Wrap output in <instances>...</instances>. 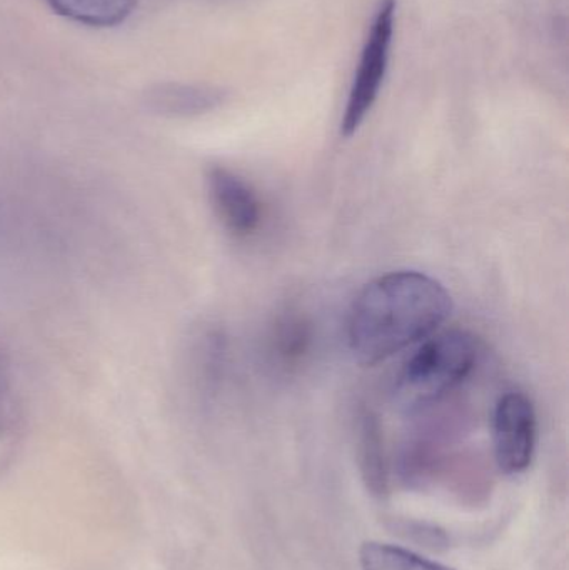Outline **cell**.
Masks as SVG:
<instances>
[{
	"mask_svg": "<svg viewBox=\"0 0 569 570\" xmlns=\"http://www.w3.org/2000/svg\"><path fill=\"white\" fill-rule=\"evenodd\" d=\"M453 312L440 281L418 271H394L364 285L347 317V345L366 367L431 337Z\"/></svg>",
	"mask_w": 569,
	"mask_h": 570,
	"instance_id": "obj_1",
	"label": "cell"
},
{
	"mask_svg": "<svg viewBox=\"0 0 569 570\" xmlns=\"http://www.w3.org/2000/svg\"><path fill=\"white\" fill-rule=\"evenodd\" d=\"M477 361V341L468 332L431 335L401 368L396 399L406 407L434 404L467 381Z\"/></svg>",
	"mask_w": 569,
	"mask_h": 570,
	"instance_id": "obj_2",
	"label": "cell"
},
{
	"mask_svg": "<svg viewBox=\"0 0 569 570\" xmlns=\"http://www.w3.org/2000/svg\"><path fill=\"white\" fill-rule=\"evenodd\" d=\"M394 10H396L394 0H384L374 19L373 29L361 56L360 69L351 86L346 110L341 120V134L344 137L354 136L360 130L380 97L387 63H390L391 43H393Z\"/></svg>",
	"mask_w": 569,
	"mask_h": 570,
	"instance_id": "obj_3",
	"label": "cell"
},
{
	"mask_svg": "<svg viewBox=\"0 0 569 570\" xmlns=\"http://www.w3.org/2000/svg\"><path fill=\"white\" fill-rule=\"evenodd\" d=\"M538 415L523 392L501 395L493 414V448L498 468L508 475L530 468L537 452Z\"/></svg>",
	"mask_w": 569,
	"mask_h": 570,
	"instance_id": "obj_4",
	"label": "cell"
},
{
	"mask_svg": "<svg viewBox=\"0 0 569 570\" xmlns=\"http://www.w3.org/2000/svg\"><path fill=\"white\" fill-rule=\"evenodd\" d=\"M207 193L217 219L233 236H253L259 229L263 204L243 177L226 167H213L207 173Z\"/></svg>",
	"mask_w": 569,
	"mask_h": 570,
	"instance_id": "obj_5",
	"label": "cell"
},
{
	"mask_svg": "<svg viewBox=\"0 0 569 570\" xmlns=\"http://www.w3.org/2000/svg\"><path fill=\"white\" fill-rule=\"evenodd\" d=\"M224 102V92L213 87L159 83L147 92L146 106L167 117H193L209 112Z\"/></svg>",
	"mask_w": 569,
	"mask_h": 570,
	"instance_id": "obj_6",
	"label": "cell"
},
{
	"mask_svg": "<svg viewBox=\"0 0 569 570\" xmlns=\"http://www.w3.org/2000/svg\"><path fill=\"white\" fill-rule=\"evenodd\" d=\"M313 324L306 315L287 312L281 315L271 332V352L277 364L294 368L304 362L313 347Z\"/></svg>",
	"mask_w": 569,
	"mask_h": 570,
	"instance_id": "obj_7",
	"label": "cell"
},
{
	"mask_svg": "<svg viewBox=\"0 0 569 570\" xmlns=\"http://www.w3.org/2000/svg\"><path fill=\"white\" fill-rule=\"evenodd\" d=\"M60 16L90 27H114L134 12L136 0H47Z\"/></svg>",
	"mask_w": 569,
	"mask_h": 570,
	"instance_id": "obj_8",
	"label": "cell"
},
{
	"mask_svg": "<svg viewBox=\"0 0 569 570\" xmlns=\"http://www.w3.org/2000/svg\"><path fill=\"white\" fill-rule=\"evenodd\" d=\"M361 570H457L386 542L366 541L360 549Z\"/></svg>",
	"mask_w": 569,
	"mask_h": 570,
	"instance_id": "obj_9",
	"label": "cell"
},
{
	"mask_svg": "<svg viewBox=\"0 0 569 570\" xmlns=\"http://www.w3.org/2000/svg\"><path fill=\"white\" fill-rule=\"evenodd\" d=\"M361 459L371 481H383L384 454L383 435L376 415L364 414L360 425Z\"/></svg>",
	"mask_w": 569,
	"mask_h": 570,
	"instance_id": "obj_10",
	"label": "cell"
}]
</instances>
